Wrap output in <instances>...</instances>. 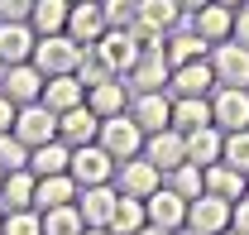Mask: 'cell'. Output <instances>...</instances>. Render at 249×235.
Wrapping results in <instances>:
<instances>
[{
    "label": "cell",
    "mask_w": 249,
    "mask_h": 235,
    "mask_svg": "<svg viewBox=\"0 0 249 235\" xmlns=\"http://www.w3.org/2000/svg\"><path fill=\"white\" fill-rule=\"evenodd\" d=\"M0 182H5V168H0Z\"/></svg>",
    "instance_id": "obj_48"
},
{
    "label": "cell",
    "mask_w": 249,
    "mask_h": 235,
    "mask_svg": "<svg viewBox=\"0 0 249 235\" xmlns=\"http://www.w3.org/2000/svg\"><path fill=\"white\" fill-rule=\"evenodd\" d=\"M211 125L235 135V130H249V91L245 87H216L211 91Z\"/></svg>",
    "instance_id": "obj_6"
},
{
    "label": "cell",
    "mask_w": 249,
    "mask_h": 235,
    "mask_svg": "<svg viewBox=\"0 0 249 235\" xmlns=\"http://www.w3.org/2000/svg\"><path fill=\"white\" fill-rule=\"evenodd\" d=\"M82 235H110V231H101V226H87V231H82Z\"/></svg>",
    "instance_id": "obj_45"
},
{
    "label": "cell",
    "mask_w": 249,
    "mask_h": 235,
    "mask_svg": "<svg viewBox=\"0 0 249 235\" xmlns=\"http://www.w3.org/2000/svg\"><path fill=\"white\" fill-rule=\"evenodd\" d=\"M106 29H110V24H106L101 0H82V5H72V15H67V39H72V43L91 48V43H101V34H106Z\"/></svg>",
    "instance_id": "obj_15"
},
{
    "label": "cell",
    "mask_w": 249,
    "mask_h": 235,
    "mask_svg": "<svg viewBox=\"0 0 249 235\" xmlns=\"http://www.w3.org/2000/svg\"><path fill=\"white\" fill-rule=\"evenodd\" d=\"M72 5H82V0H72Z\"/></svg>",
    "instance_id": "obj_50"
},
{
    "label": "cell",
    "mask_w": 249,
    "mask_h": 235,
    "mask_svg": "<svg viewBox=\"0 0 249 235\" xmlns=\"http://www.w3.org/2000/svg\"><path fill=\"white\" fill-rule=\"evenodd\" d=\"M19 144H48V139H58V116L43 106V101H34V106H19V116H15V130H10Z\"/></svg>",
    "instance_id": "obj_10"
},
{
    "label": "cell",
    "mask_w": 249,
    "mask_h": 235,
    "mask_svg": "<svg viewBox=\"0 0 249 235\" xmlns=\"http://www.w3.org/2000/svg\"><path fill=\"white\" fill-rule=\"evenodd\" d=\"M230 206L235 202H220V197H211V192L192 197V202H187V231H201V235L230 231Z\"/></svg>",
    "instance_id": "obj_12"
},
{
    "label": "cell",
    "mask_w": 249,
    "mask_h": 235,
    "mask_svg": "<svg viewBox=\"0 0 249 235\" xmlns=\"http://www.w3.org/2000/svg\"><path fill=\"white\" fill-rule=\"evenodd\" d=\"M72 168V144H62V139H48V144L29 149V173L34 177H58Z\"/></svg>",
    "instance_id": "obj_23"
},
{
    "label": "cell",
    "mask_w": 249,
    "mask_h": 235,
    "mask_svg": "<svg viewBox=\"0 0 249 235\" xmlns=\"http://www.w3.org/2000/svg\"><path fill=\"white\" fill-rule=\"evenodd\" d=\"M101 10H106L110 29H134V20H139V0H101Z\"/></svg>",
    "instance_id": "obj_36"
},
{
    "label": "cell",
    "mask_w": 249,
    "mask_h": 235,
    "mask_svg": "<svg viewBox=\"0 0 249 235\" xmlns=\"http://www.w3.org/2000/svg\"><path fill=\"white\" fill-rule=\"evenodd\" d=\"M124 82H129V96H134V91H168L173 67H168V58H163V48H144Z\"/></svg>",
    "instance_id": "obj_13"
},
{
    "label": "cell",
    "mask_w": 249,
    "mask_h": 235,
    "mask_svg": "<svg viewBox=\"0 0 249 235\" xmlns=\"http://www.w3.org/2000/svg\"><path fill=\"white\" fill-rule=\"evenodd\" d=\"M144 226H149L144 202H139V197H120V202H115V216H110L106 231H110V235H134V231H144Z\"/></svg>",
    "instance_id": "obj_31"
},
{
    "label": "cell",
    "mask_w": 249,
    "mask_h": 235,
    "mask_svg": "<svg viewBox=\"0 0 249 235\" xmlns=\"http://www.w3.org/2000/svg\"><path fill=\"white\" fill-rule=\"evenodd\" d=\"M201 125H211V96H173V130H201Z\"/></svg>",
    "instance_id": "obj_30"
},
{
    "label": "cell",
    "mask_w": 249,
    "mask_h": 235,
    "mask_svg": "<svg viewBox=\"0 0 249 235\" xmlns=\"http://www.w3.org/2000/svg\"><path fill=\"white\" fill-rule=\"evenodd\" d=\"M0 221H5V211H0Z\"/></svg>",
    "instance_id": "obj_51"
},
{
    "label": "cell",
    "mask_w": 249,
    "mask_h": 235,
    "mask_svg": "<svg viewBox=\"0 0 249 235\" xmlns=\"http://www.w3.org/2000/svg\"><path fill=\"white\" fill-rule=\"evenodd\" d=\"M96 135H101V116H96L87 101L58 116V139H62V144L82 149V144H96Z\"/></svg>",
    "instance_id": "obj_16"
},
{
    "label": "cell",
    "mask_w": 249,
    "mask_h": 235,
    "mask_svg": "<svg viewBox=\"0 0 249 235\" xmlns=\"http://www.w3.org/2000/svg\"><path fill=\"white\" fill-rule=\"evenodd\" d=\"M206 53H211V43H206L201 34L192 29V24H187V29H173L168 39H163V58H168V67H187V62H201Z\"/></svg>",
    "instance_id": "obj_18"
},
{
    "label": "cell",
    "mask_w": 249,
    "mask_h": 235,
    "mask_svg": "<svg viewBox=\"0 0 249 235\" xmlns=\"http://www.w3.org/2000/svg\"><path fill=\"white\" fill-rule=\"evenodd\" d=\"M245 197H249V182H245Z\"/></svg>",
    "instance_id": "obj_49"
},
{
    "label": "cell",
    "mask_w": 249,
    "mask_h": 235,
    "mask_svg": "<svg viewBox=\"0 0 249 235\" xmlns=\"http://www.w3.org/2000/svg\"><path fill=\"white\" fill-rule=\"evenodd\" d=\"M67 15H72V0H34L29 29L38 34V39H48V34H67Z\"/></svg>",
    "instance_id": "obj_28"
},
{
    "label": "cell",
    "mask_w": 249,
    "mask_h": 235,
    "mask_svg": "<svg viewBox=\"0 0 249 235\" xmlns=\"http://www.w3.org/2000/svg\"><path fill=\"white\" fill-rule=\"evenodd\" d=\"M0 235H43V216L38 211H5V221H0Z\"/></svg>",
    "instance_id": "obj_34"
},
{
    "label": "cell",
    "mask_w": 249,
    "mask_h": 235,
    "mask_svg": "<svg viewBox=\"0 0 249 235\" xmlns=\"http://www.w3.org/2000/svg\"><path fill=\"white\" fill-rule=\"evenodd\" d=\"M158 187H163V168H154L144 154H139V158H124L120 168H115V192H120V197H139V202H149Z\"/></svg>",
    "instance_id": "obj_5"
},
{
    "label": "cell",
    "mask_w": 249,
    "mask_h": 235,
    "mask_svg": "<svg viewBox=\"0 0 249 235\" xmlns=\"http://www.w3.org/2000/svg\"><path fill=\"white\" fill-rule=\"evenodd\" d=\"M38 216H43V235H82V231H87L77 202H72V206H53V211H38Z\"/></svg>",
    "instance_id": "obj_32"
},
{
    "label": "cell",
    "mask_w": 249,
    "mask_h": 235,
    "mask_svg": "<svg viewBox=\"0 0 249 235\" xmlns=\"http://www.w3.org/2000/svg\"><path fill=\"white\" fill-rule=\"evenodd\" d=\"M115 202H120L115 182H101V187H82V192H77V211H82V221H87V226H101V231L110 226Z\"/></svg>",
    "instance_id": "obj_17"
},
{
    "label": "cell",
    "mask_w": 249,
    "mask_h": 235,
    "mask_svg": "<svg viewBox=\"0 0 249 235\" xmlns=\"http://www.w3.org/2000/svg\"><path fill=\"white\" fill-rule=\"evenodd\" d=\"M173 235H201V231H187V226H182V231H173Z\"/></svg>",
    "instance_id": "obj_46"
},
{
    "label": "cell",
    "mask_w": 249,
    "mask_h": 235,
    "mask_svg": "<svg viewBox=\"0 0 249 235\" xmlns=\"http://www.w3.org/2000/svg\"><path fill=\"white\" fill-rule=\"evenodd\" d=\"M163 182H168V187H173L178 197H187V202L206 192V187H201V168H196V163H182V168H173V173L163 177Z\"/></svg>",
    "instance_id": "obj_33"
},
{
    "label": "cell",
    "mask_w": 249,
    "mask_h": 235,
    "mask_svg": "<svg viewBox=\"0 0 249 235\" xmlns=\"http://www.w3.org/2000/svg\"><path fill=\"white\" fill-rule=\"evenodd\" d=\"M34 15V0H0V20L5 24H29Z\"/></svg>",
    "instance_id": "obj_38"
},
{
    "label": "cell",
    "mask_w": 249,
    "mask_h": 235,
    "mask_svg": "<svg viewBox=\"0 0 249 235\" xmlns=\"http://www.w3.org/2000/svg\"><path fill=\"white\" fill-rule=\"evenodd\" d=\"M129 120L144 130V135H158L173 125V96L168 91H134L129 96Z\"/></svg>",
    "instance_id": "obj_8"
},
{
    "label": "cell",
    "mask_w": 249,
    "mask_h": 235,
    "mask_svg": "<svg viewBox=\"0 0 249 235\" xmlns=\"http://www.w3.org/2000/svg\"><path fill=\"white\" fill-rule=\"evenodd\" d=\"M134 235H168V231H158V226H144V231H134Z\"/></svg>",
    "instance_id": "obj_44"
},
{
    "label": "cell",
    "mask_w": 249,
    "mask_h": 235,
    "mask_svg": "<svg viewBox=\"0 0 249 235\" xmlns=\"http://www.w3.org/2000/svg\"><path fill=\"white\" fill-rule=\"evenodd\" d=\"M144 216H149V226H158V231L173 235V231H182V226H187V197H178V192L163 182L154 197L144 202Z\"/></svg>",
    "instance_id": "obj_14"
},
{
    "label": "cell",
    "mask_w": 249,
    "mask_h": 235,
    "mask_svg": "<svg viewBox=\"0 0 249 235\" xmlns=\"http://www.w3.org/2000/svg\"><path fill=\"white\" fill-rule=\"evenodd\" d=\"M220 235H240V231H220Z\"/></svg>",
    "instance_id": "obj_47"
},
{
    "label": "cell",
    "mask_w": 249,
    "mask_h": 235,
    "mask_svg": "<svg viewBox=\"0 0 249 235\" xmlns=\"http://www.w3.org/2000/svg\"><path fill=\"white\" fill-rule=\"evenodd\" d=\"M220 163H230V168H240V173L249 177V130H235V135H225Z\"/></svg>",
    "instance_id": "obj_35"
},
{
    "label": "cell",
    "mask_w": 249,
    "mask_h": 235,
    "mask_svg": "<svg viewBox=\"0 0 249 235\" xmlns=\"http://www.w3.org/2000/svg\"><path fill=\"white\" fill-rule=\"evenodd\" d=\"M115 168H120V163L101 144H82V149H72V168H67V173H72L77 187H101V182H115Z\"/></svg>",
    "instance_id": "obj_4"
},
{
    "label": "cell",
    "mask_w": 249,
    "mask_h": 235,
    "mask_svg": "<svg viewBox=\"0 0 249 235\" xmlns=\"http://www.w3.org/2000/svg\"><path fill=\"white\" fill-rule=\"evenodd\" d=\"M245 182H249V177L240 173V168H230V163L201 168V187H206L211 197H220V202H240V197H245Z\"/></svg>",
    "instance_id": "obj_22"
},
{
    "label": "cell",
    "mask_w": 249,
    "mask_h": 235,
    "mask_svg": "<svg viewBox=\"0 0 249 235\" xmlns=\"http://www.w3.org/2000/svg\"><path fill=\"white\" fill-rule=\"evenodd\" d=\"M144 158L154 163V168H163V177L173 173V168H182L187 163V135L182 130H158V135H144Z\"/></svg>",
    "instance_id": "obj_11"
},
{
    "label": "cell",
    "mask_w": 249,
    "mask_h": 235,
    "mask_svg": "<svg viewBox=\"0 0 249 235\" xmlns=\"http://www.w3.org/2000/svg\"><path fill=\"white\" fill-rule=\"evenodd\" d=\"M216 5H225V10H240V5H249V0H216Z\"/></svg>",
    "instance_id": "obj_43"
},
{
    "label": "cell",
    "mask_w": 249,
    "mask_h": 235,
    "mask_svg": "<svg viewBox=\"0 0 249 235\" xmlns=\"http://www.w3.org/2000/svg\"><path fill=\"white\" fill-rule=\"evenodd\" d=\"M173 96H211L216 91V72H211V62H187V67H173V82H168Z\"/></svg>",
    "instance_id": "obj_20"
},
{
    "label": "cell",
    "mask_w": 249,
    "mask_h": 235,
    "mask_svg": "<svg viewBox=\"0 0 249 235\" xmlns=\"http://www.w3.org/2000/svg\"><path fill=\"white\" fill-rule=\"evenodd\" d=\"M82 101H87V87L77 82V72H67V77H48V82H43V106H48L53 116L82 106Z\"/></svg>",
    "instance_id": "obj_26"
},
{
    "label": "cell",
    "mask_w": 249,
    "mask_h": 235,
    "mask_svg": "<svg viewBox=\"0 0 249 235\" xmlns=\"http://www.w3.org/2000/svg\"><path fill=\"white\" fill-rule=\"evenodd\" d=\"M43 72L34 62H15V67H0V96H10L15 106H34L43 101Z\"/></svg>",
    "instance_id": "obj_9"
},
{
    "label": "cell",
    "mask_w": 249,
    "mask_h": 235,
    "mask_svg": "<svg viewBox=\"0 0 249 235\" xmlns=\"http://www.w3.org/2000/svg\"><path fill=\"white\" fill-rule=\"evenodd\" d=\"M96 144L106 149L115 163H124V158H139L144 154V130L129 120V111L124 116H110V120H101V135H96Z\"/></svg>",
    "instance_id": "obj_2"
},
{
    "label": "cell",
    "mask_w": 249,
    "mask_h": 235,
    "mask_svg": "<svg viewBox=\"0 0 249 235\" xmlns=\"http://www.w3.org/2000/svg\"><path fill=\"white\" fill-rule=\"evenodd\" d=\"M211 72H216V87H245L249 91V48L245 43H235V39H225V43H211Z\"/></svg>",
    "instance_id": "obj_3"
},
{
    "label": "cell",
    "mask_w": 249,
    "mask_h": 235,
    "mask_svg": "<svg viewBox=\"0 0 249 235\" xmlns=\"http://www.w3.org/2000/svg\"><path fill=\"white\" fill-rule=\"evenodd\" d=\"M82 43H72L67 34H48V39H38L34 43V67L43 72V77H67V72H77V62H82Z\"/></svg>",
    "instance_id": "obj_1"
},
{
    "label": "cell",
    "mask_w": 249,
    "mask_h": 235,
    "mask_svg": "<svg viewBox=\"0 0 249 235\" xmlns=\"http://www.w3.org/2000/svg\"><path fill=\"white\" fill-rule=\"evenodd\" d=\"M15 116H19V106H15L10 96H0V135H10V130H15Z\"/></svg>",
    "instance_id": "obj_41"
},
{
    "label": "cell",
    "mask_w": 249,
    "mask_h": 235,
    "mask_svg": "<svg viewBox=\"0 0 249 235\" xmlns=\"http://www.w3.org/2000/svg\"><path fill=\"white\" fill-rule=\"evenodd\" d=\"M34 43H38V34H34L29 24H5V20H0V67L29 62L34 58Z\"/></svg>",
    "instance_id": "obj_21"
},
{
    "label": "cell",
    "mask_w": 249,
    "mask_h": 235,
    "mask_svg": "<svg viewBox=\"0 0 249 235\" xmlns=\"http://www.w3.org/2000/svg\"><path fill=\"white\" fill-rule=\"evenodd\" d=\"M34 187H38V177H34L29 168L5 173V182H0V211H29L34 206Z\"/></svg>",
    "instance_id": "obj_29"
},
{
    "label": "cell",
    "mask_w": 249,
    "mask_h": 235,
    "mask_svg": "<svg viewBox=\"0 0 249 235\" xmlns=\"http://www.w3.org/2000/svg\"><path fill=\"white\" fill-rule=\"evenodd\" d=\"M91 48H96V58L110 67V77H129V67H134L139 53H144V48L134 43V34H129V29H106V34H101V43H91Z\"/></svg>",
    "instance_id": "obj_7"
},
{
    "label": "cell",
    "mask_w": 249,
    "mask_h": 235,
    "mask_svg": "<svg viewBox=\"0 0 249 235\" xmlns=\"http://www.w3.org/2000/svg\"><path fill=\"white\" fill-rule=\"evenodd\" d=\"M178 5H182V15H187V20H192V15H196V10H206L211 0H178Z\"/></svg>",
    "instance_id": "obj_42"
},
{
    "label": "cell",
    "mask_w": 249,
    "mask_h": 235,
    "mask_svg": "<svg viewBox=\"0 0 249 235\" xmlns=\"http://www.w3.org/2000/svg\"><path fill=\"white\" fill-rule=\"evenodd\" d=\"M187 24L201 34L206 43H225V39H230V29H235V10H225V5H216V0H211V5H206V10H196Z\"/></svg>",
    "instance_id": "obj_24"
},
{
    "label": "cell",
    "mask_w": 249,
    "mask_h": 235,
    "mask_svg": "<svg viewBox=\"0 0 249 235\" xmlns=\"http://www.w3.org/2000/svg\"><path fill=\"white\" fill-rule=\"evenodd\" d=\"M87 106H91L101 120L124 116V111H129V82H124V77H110V82H96V87H87Z\"/></svg>",
    "instance_id": "obj_19"
},
{
    "label": "cell",
    "mask_w": 249,
    "mask_h": 235,
    "mask_svg": "<svg viewBox=\"0 0 249 235\" xmlns=\"http://www.w3.org/2000/svg\"><path fill=\"white\" fill-rule=\"evenodd\" d=\"M230 231L249 235V197H240V202L230 206Z\"/></svg>",
    "instance_id": "obj_39"
},
{
    "label": "cell",
    "mask_w": 249,
    "mask_h": 235,
    "mask_svg": "<svg viewBox=\"0 0 249 235\" xmlns=\"http://www.w3.org/2000/svg\"><path fill=\"white\" fill-rule=\"evenodd\" d=\"M77 182L72 173H58V177H38V187H34V211H53V206H72L77 202Z\"/></svg>",
    "instance_id": "obj_27"
},
{
    "label": "cell",
    "mask_w": 249,
    "mask_h": 235,
    "mask_svg": "<svg viewBox=\"0 0 249 235\" xmlns=\"http://www.w3.org/2000/svg\"><path fill=\"white\" fill-rule=\"evenodd\" d=\"M220 149H225V130L201 125V130H192V135H187V163L211 168V163H220Z\"/></svg>",
    "instance_id": "obj_25"
},
{
    "label": "cell",
    "mask_w": 249,
    "mask_h": 235,
    "mask_svg": "<svg viewBox=\"0 0 249 235\" xmlns=\"http://www.w3.org/2000/svg\"><path fill=\"white\" fill-rule=\"evenodd\" d=\"M0 168H5V173L29 168V144H19L15 135H0Z\"/></svg>",
    "instance_id": "obj_37"
},
{
    "label": "cell",
    "mask_w": 249,
    "mask_h": 235,
    "mask_svg": "<svg viewBox=\"0 0 249 235\" xmlns=\"http://www.w3.org/2000/svg\"><path fill=\"white\" fill-rule=\"evenodd\" d=\"M230 39L249 48V5H240V10H235V29H230Z\"/></svg>",
    "instance_id": "obj_40"
}]
</instances>
